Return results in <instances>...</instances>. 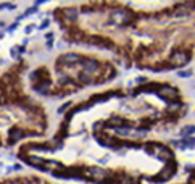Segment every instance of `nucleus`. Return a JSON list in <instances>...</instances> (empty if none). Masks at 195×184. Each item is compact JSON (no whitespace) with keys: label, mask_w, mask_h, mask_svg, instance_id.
Listing matches in <instances>:
<instances>
[{"label":"nucleus","mask_w":195,"mask_h":184,"mask_svg":"<svg viewBox=\"0 0 195 184\" xmlns=\"http://www.w3.org/2000/svg\"><path fill=\"white\" fill-rule=\"evenodd\" d=\"M90 173H92V176H94V178H102V176H103V173H102L100 170H97V168H94V170H90Z\"/></svg>","instance_id":"nucleus-1"},{"label":"nucleus","mask_w":195,"mask_h":184,"mask_svg":"<svg viewBox=\"0 0 195 184\" xmlns=\"http://www.w3.org/2000/svg\"><path fill=\"white\" fill-rule=\"evenodd\" d=\"M0 170H2V166H0Z\"/></svg>","instance_id":"nucleus-3"},{"label":"nucleus","mask_w":195,"mask_h":184,"mask_svg":"<svg viewBox=\"0 0 195 184\" xmlns=\"http://www.w3.org/2000/svg\"><path fill=\"white\" fill-rule=\"evenodd\" d=\"M31 162H32V163H35V165H39V163H42V162H44V160H41V158H37V157H32V158H31Z\"/></svg>","instance_id":"nucleus-2"}]
</instances>
